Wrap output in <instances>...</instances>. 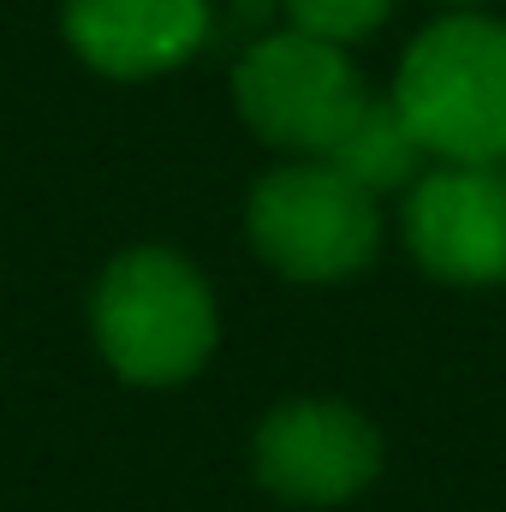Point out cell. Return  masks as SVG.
Instances as JSON below:
<instances>
[{
    "mask_svg": "<svg viewBox=\"0 0 506 512\" xmlns=\"http://www.w3.org/2000/svg\"><path fill=\"white\" fill-rule=\"evenodd\" d=\"M393 108L417 131L423 155L501 167L506 161V24L501 18H441L429 24L393 78Z\"/></svg>",
    "mask_w": 506,
    "mask_h": 512,
    "instance_id": "obj_1",
    "label": "cell"
},
{
    "mask_svg": "<svg viewBox=\"0 0 506 512\" xmlns=\"http://www.w3.org/2000/svg\"><path fill=\"white\" fill-rule=\"evenodd\" d=\"M209 280L173 251L137 245L114 256L96 286V346L137 387H173L197 376L215 352Z\"/></svg>",
    "mask_w": 506,
    "mask_h": 512,
    "instance_id": "obj_2",
    "label": "cell"
},
{
    "mask_svg": "<svg viewBox=\"0 0 506 512\" xmlns=\"http://www.w3.org/2000/svg\"><path fill=\"white\" fill-rule=\"evenodd\" d=\"M251 245L286 280L304 286H328V280H352L358 268H370V256L381 245V215L376 197L346 179L334 161H292L274 167L251 191Z\"/></svg>",
    "mask_w": 506,
    "mask_h": 512,
    "instance_id": "obj_3",
    "label": "cell"
},
{
    "mask_svg": "<svg viewBox=\"0 0 506 512\" xmlns=\"http://www.w3.org/2000/svg\"><path fill=\"white\" fill-rule=\"evenodd\" d=\"M233 96L245 126L292 155H328L346 126L364 114L370 90L352 72L340 42L304 36V30H274L245 48L239 72H233Z\"/></svg>",
    "mask_w": 506,
    "mask_h": 512,
    "instance_id": "obj_4",
    "label": "cell"
},
{
    "mask_svg": "<svg viewBox=\"0 0 506 512\" xmlns=\"http://www.w3.org/2000/svg\"><path fill=\"white\" fill-rule=\"evenodd\" d=\"M381 471V441L364 411L340 399H292L274 405L256 429V477L280 501L334 507L352 501Z\"/></svg>",
    "mask_w": 506,
    "mask_h": 512,
    "instance_id": "obj_5",
    "label": "cell"
},
{
    "mask_svg": "<svg viewBox=\"0 0 506 512\" xmlns=\"http://www.w3.org/2000/svg\"><path fill=\"white\" fill-rule=\"evenodd\" d=\"M405 245L435 280H453V286L506 280V173L441 161L435 173L411 179Z\"/></svg>",
    "mask_w": 506,
    "mask_h": 512,
    "instance_id": "obj_6",
    "label": "cell"
},
{
    "mask_svg": "<svg viewBox=\"0 0 506 512\" xmlns=\"http://www.w3.org/2000/svg\"><path fill=\"white\" fill-rule=\"evenodd\" d=\"M72 48L108 78H155L209 36V0H66Z\"/></svg>",
    "mask_w": 506,
    "mask_h": 512,
    "instance_id": "obj_7",
    "label": "cell"
},
{
    "mask_svg": "<svg viewBox=\"0 0 506 512\" xmlns=\"http://www.w3.org/2000/svg\"><path fill=\"white\" fill-rule=\"evenodd\" d=\"M322 161H334L346 179H358L370 197H381V191H399V185L417 179V167H423V143H417V131L405 126V114L393 108V96H387V102L370 96L364 114L346 126V137H340Z\"/></svg>",
    "mask_w": 506,
    "mask_h": 512,
    "instance_id": "obj_8",
    "label": "cell"
},
{
    "mask_svg": "<svg viewBox=\"0 0 506 512\" xmlns=\"http://www.w3.org/2000/svg\"><path fill=\"white\" fill-rule=\"evenodd\" d=\"M387 6L393 0H286V12H292V30H304V36H322V42H358V36H370L381 18H387Z\"/></svg>",
    "mask_w": 506,
    "mask_h": 512,
    "instance_id": "obj_9",
    "label": "cell"
}]
</instances>
